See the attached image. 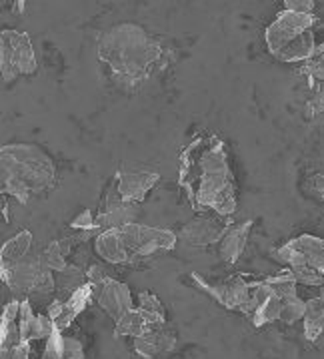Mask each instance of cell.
Wrapping results in <instances>:
<instances>
[{"instance_id": "cell-1", "label": "cell", "mask_w": 324, "mask_h": 359, "mask_svg": "<svg viewBox=\"0 0 324 359\" xmlns=\"http://www.w3.org/2000/svg\"><path fill=\"white\" fill-rule=\"evenodd\" d=\"M181 188L195 210L231 218L236 188L226 144L219 136H196L181 152Z\"/></svg>"}, {"instance_id": "cell-2", "label": "cell", "mask_w": 324, "mask_h": 359, "mask_svg": "<svg viewBox=\"0 0 324 359\" xmlns=\"http://www.w3.org/2000/svg\"><path fill=\"white\" fill-rule=\"evenodd\" d=\"M98 58L120 88L136 90L164 65V46L141 26L124 22L101 36Z\"/></svg>"}, {"instance_id": "cell-3", "label": "cell", "mask_w": 324, "mask_h": 359, "mask_svg": "<svg viewBox=\"0 0 324 359\" xmlns=\"http://www.w3.org/2000/svg\"><path fill=\"white\" fill-rule=\"evenodd\" d=\"M56 166L42 148L11 144L2 148V192L26 204L54 186Z\"/></svg>"}, {"instance_id": "cell-4", "label": "cell", "mask_w": 324, "mask_h": 359, "mask_svg": "<svg viewBox=\"0 0 324 359\" xmlns=\"http://www.w3.org/2000/svg\"><path fill=\"white\" fill-rule=\"evenodd\" d=\"M179 242L170 230L129 224L117 230L103 231L94 240V250L104 262L115 266H136L148 257L170 252Z\"/></svg>"}, {"instance_id": "cell-5", "label": "cell", "mask_w": 324, "mask_h": 359, "mask_svg": "<svg viewBox=\"0 0 324 359\" xmlns=\"http://www.w3.org/2000/svg\"><path fill=\"white\" fill-rule=\"evenodd\" d=\"M312 13L280 11L276 20L266 28V46L271 54L285 62H309L314 56L316 44L312 36Z\"/></svg>"}, {"instance_id": "cell-6", "label": "cell", "mask_w": 324, "mask_h": 359, "mask_svg": "<svg viewBox=\"0 0 324 359\" xmlns=\"http://www.w3.org/2000/svg\"><path fill=\"white\" fill-rule=\"evenodd\" d=\"M37 56L30 39L25 32L4 30L2 32V80L13 82L20 74H32L37 70Z\"/></svg>"}, {"instance_id": "cell-7", "label": "cell", "mask_w": 324, "mask_h": 359, "mask_svg": "<svg viewBox=\"0 0 324 359\" xmlns=\"http://www.w3.org/2000/svg\"><path fill=\"white\" fill-rule=\"evenodd\" d=\"M274 257L286 264L288 269L309 268L316 269L324 276V240L311 233H302L290 240L288 244L274 252Z\"/></svg>"}, {"instance_id": "cell-8", "label": "cell", "mask_w": 324, "mask_h": 359, "mask_svg": "<svg viewBox=\"0 0 324 359\" xmlns=\"http://www.w3.org/2000/svg\"><path fill=\"white\" fill-rule=\"evenodd\" d=\"M193 280L200 290H205L210 297H214L224 308L238 309V311L247 306V302L250 299V292H252V282H247L238 276L224 278L222 282H208L205 278L193 273Z\"/></svg>"}, {"instance_id": "cell-9", "label": "cell", "mask_w": 324, "mask_h": 359, "mask_svg": "<svg viewBox=\"0 0 324 359\" xmlns=\"http://www.w3.org/2000/svg\"><path fill=\"white\" fill-rule=\"evenodd\" d=\"M94 299V290L91 283L80 285L77 292L66 295V299H54L46 308V316L51 318L56 330L65 332L66 327H70V323L77 320L78 316L86 309V306Z\"/></svg>"}, {"instance_id": "cell-10", "label": "cell", "mask_w": 324, "mask_h": 359, "mask_svg": "<svg viewBox=\"0 0 324 359\" xmlns=\"http://www.w3.org/2000/svg\"><path fill=\"white\" fill-rule=\"evenodd\" d=\"M92 290H94V299L98 302V306L115 321H120L130 309H134V299L130 295L129 285H124L118 280L104 278L101 283L92 285Z\"/></svg>"}, {"instance_id": "cell-11", "label": "cell", "mask_w": 324, "mask_h": 359, "mask_svg": "<svg viewBox=\"0 0 324 359\" xmlns=\"http://www.w3.org/2000/svg\"><path fill=\"white\" fill-rule=\"evenodd\" d=\"M158 182L156 172L146 170H120L115 176V182L110 184L117 194L127 204H141L144 202V196L155 188Z\"/></svg>"}, {"instance_id": "cell-12", "label": "cell", "mask_w": 324, "mask_h": 359, "mask_svg": "<svg viewBox=\"0 0 324 359\" xmlns=\"http://www.w3.org/2000/svg\"><path fill=\"white\" fill-rule=\"evenodd\" d=\"M228 228V218H221L214 214H202L190 219L182 228V238L193 245H212L221 242Z\"/></svg>"}, {"instance_id": "cell-13", "label": "cell", "mask_w": 324, "mask_h": 359, "mask_svg": "<svg viewBox=\"0 0 324 359\" xmlns=\"http://www.w3.org/2000/svg\"><path fill=\"white\" fill-rule=\"evenodd\" d=\"M20 339L22 344H30L37 339H48L54 332V323L46 313H37L28 299L20 302V316H18Z\"/></svg>"}, {"instance_id": "cell-14", "label": "cell", "mask_w": 324, "mask_h": 359, "mask_svg": "<svg viewBox=\"0 0 324 359\" xmlns=\"http://www.w3.org/2000/svg\"><path fill=\"white\" fill-rule=\"evenodd\" d=\"M176 344V337L174 334L164 327H158V330H150L146 334L134 337V351L144 359H153L156 355H162V353H169L174 349Z\"/></svg>"}, {"instance_id": "cell-15", "label": "cell", "mask_w": 324, "mask_h": 359, "mask_svg": "<svg viewBox=\"0 0 324 359\" xmlns=\"http://www.w3.org/2000/svg\"><path fill=\"white\" fill-rule=\"evenodd\" d=\"M18 316H20V302H11L0 320V353H6L16 346L22 344L20 339V327H18Z\"/></svg>"}, {"instance_id": "cell-16", "label": "cell", "mask_w": 324, "mask_h": 359, "mask_svg": "<svg viewBox=\"0 0 324 359\" xmlns=\"http://www.w3.org/2000/svg\"><path fill=\"white\" fill-rule=\"evenodd\" d=\"M252 226H254V219H248L245 224H238V226H234L224 233L219 252H221V257L226 264H234L240 257V254L245 252L248 233H250Z\"/></svg>"}, {"instance_id": "cell-17", "label": "cell", "mask_w": 324, "mask_h": 359, "mask_svg": "<svg viewBox=\"0 0 324 359\" xmlns=\"http://www.w3.org/2000/svg\"><path fill=\"white\" fill-rule=\"evenodd\" d=\"M324 334V287L323 294L316 295L306 302L304 311V335L309 341H318V337Z\"/></svg>"}, {"instance_id": "cell-18", "label": "cell", "mask_w": 324, "mask_h": 359, "mask_svg": "<svg viewBox=\"0 0 324 359\" xmlns=\"http://www.w3.org/2000/svg\"><path fill=\"white\" fill-rule=\"evenodd\" d=\"M32 250V233L28 230L16 233L13 240H8L2 245V254H0V269H6L14 266L16 262H20L22 257Z\"/></svg>"}, {"instance_id": "cell-19", "label": "cell", "mask_w": 324, "mask_h": 359, "mask_svg": "<svg viewBox=\"0 0 324 359\" xmlns=\"http://www.w3.org/2000/svg\"><path fill=\"white\" fill-rule=\"evenodd\" d=\"M150 330H155V327L150 325L148 318L138 308L130 309L122 320L117 321V337L118 335L120 337H138Z\"/></svg>"}, {"instance_id": "cell-20", "label": "cell", "mask_w": 324, "mask_h": 359, "mask_svg": "<svg viewBox=\"0 0 324 359\" xmlns=\"http://www.w3.org/2000/svg\"><path fill=\"white\" fill-rule=\"evenodd\" d=\"M136 308L143 311L144 316L148 318L150 321V325L158 330V327H164L167 325V313H164V308H162V304L156 299V295L153 294H141L138 295V306Z\"/></svg>"}, {"instance_id": "cell-21", "label": "cell", "mask_w": 324, "mask_h": 359, "mask_svg": "<svg viewBox=\"0 0 324 359\" xmlns=\"http://www.w3.org/2000/svg\"><path fill=\"white\" fill-rule=\"evenodd\" d=\"M304 311H306V302H302L299 295L286 297L283 299V311H280V321L285 323H297L299 320H304Z\"/></svg>"}, {"instance_id": "cell-22", "label": "cell", "mask_w": 324, "mask_h": 359, "mask_svg": "<svg viewBox=\"0 0 324 359\" xmlns=\"http://www.w3.org/2000/svg\"><path fill=\"white\" fill-rule=\"evenodd\" d=\"M42 359H65V349H63V332L54 327L51 337L46 339V347Z\"/></svg>"}, {"instance_id": "cell-23", "label": "cell", "mask_w": 324, "mask_h": 359, "mask_svg": "<svg viewBox=\"0 0 324 359\" xmlns=\"http://www.w3.org/2000/svg\"><path fill=\"white\" fill-rule=\"evenodd\" d=\"M63 349H65V359H84V346L77 337H68L63 334Z\"/></svg>"}, {"instance_id": "cell-24", "label": "cell", "mask_w": 324, "mask_h": 359, "mask_svg": "<svg viewBox=\"0 0 324 359\" xmlns=\"http://www.w3.org/2000/svg\"><path fill=\"white\" fill-rule=\"evenodd\" d=\"M323 110H324V82H318V84H316V88H314V96H312L311 102H309V110H306V114L316 116V114H320Z\"/></svg>"}, {"instance_id": "cell-25", "label": "cell", "mask_w": 324, "mask_h": 359, "mask_svg": "<svg viewBox=\"0 0 324 359\" xmlns=\"http://www.w3.org/2000/svg\"><path fill=\"white\" fill-rule=\"evenodd\" d=\"M2 359H30V344H20L6 353H0Z\"/></svg>"}, {"instance_id": "cell-26", "label": "cell", "mask_w": 324, "mask_h": 359, "mask_svg": "<svg viewBox=\"0 0 324 359\" xmlns=\"http://www.w3.org/2000/svg\"><path fill=\"white\" fill-rule=\"evenodd\" d=\"M285 6H286V11H297V13H312V8H314V2H311V0H304V2H292V0H286Z\"/></svg>"}, {"instance_id": "cell-27", "label": "cell", "mask_w": 324, "mask_h": 359, "mask_svg": "<svg viewBox=\"0 0 324 359\" xmlns=\"http://www.w3.org/2000/svg\"><path fill=\"white\" fill-rule=\"evenodd\" d=\"M311 190H312V194H314V196L320 200V202H324V176L323 174H316V176H312Z\"/></svg>"}, {"instance_id": "cell-28", "label": "cell", "mask_w": 324, "mask_h": 359, "mask_svg": "<svg viewBox=\"0 0 324 359\" xmlns=\"http://www.w3.org/2000/svg\"><path fill=\"white\" fill-rule=\"evenodd\" d=\"M312 58H316V60H324V42L316 46V50H314V56H312Z\"/></svg>"}]
</instances>
